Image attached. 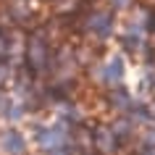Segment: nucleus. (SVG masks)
<instances>
[{"label": "nucleus", "mask_w": 155, "mask_h": 155, "mask_svg": "<svg viewBox=\"0 0 155 155\" xmlns=\"http://www.w3.org/2000/svg\"><path fill=\"white\" fill-rule=\"evenodd\" d=\"M50 45L48 37H45V29H34L29 34V42H26V71L29 74H40L45 68H50Z\"/></svg>", "instance_id": "f257e3e1"}, {"label": "nucleus", "mask_w": 155, "mask_h": 155, "mask_svg": "<svg viewBox=\"0 0 155 155\" xmlns=\"http://www.w3.org/2000/svg\"><path fill=\"white\" fill-rule=\"evenodd\" d=\"M0 150L5 155H24L26 150V139L21 131L16 129H5L3 134H0Z\"/></svg>", "instance_id": "f03ea898"}, {"label": "nucleus", "mask_w": 155, "mask_h": 155, "mask_svg": "<svg viewBox=\"0 0 155 155\" xmlns=\"http://www.w3.org/2000/svg\"><path fill=\"white\" fill-rule=\"evenodd\" d=\"M113 13H108V11H92L90 16H87V29H90L95 37H108L110 29H113Z\"/></svg>", "instance_id": "7ed1b4c3"}, {"label": "nucleus", "mask_w": 155, "mask_h": 155, "mask_svg": "<svg viewBox=\"0 0 155 155\" xmlns=\"http://www.w3.org/2000/svg\"><path fill=\"white\" fill-rule=\"evenodd\" d=\"M103 79H105V84H121L124 79V63H121V58H110L105 63V68H103Z\"/></svg>", "instance_id": "20e7f679"}, {"label": "nucleus", "mask_w": 155, "mask_h": 155, "mask_svg": "<svg viewBox=\"0 0 155 155\" xmlns=\"http://www.w3.org/2000/svg\"><path fill=\"white\" fill-rule=\"evenodd\" d=\"M116 145H118V137L110 129H97L95 131V147H97L100 153H116Z\"/></svg>", "instance_id": "39448f33"}, {"label": "nucleus", "mask_w": 155, "mask_h": 155, "mask_svg": "<svg viewBox=\"0 0 155 155\" xmlns=\"http://www.w3.org/2000/svg\"><path fill=\"white\" fill-rule=\"evenodd\" d=\"M147 29H150V32H155V8L147 11Z\"/></svg>", "instance_id": "423d86ee"}, {"label": "nucleus", "mask_w": 155, "mask_h": 155, "mask_svg": "<svg viewBox=\"0 0 155 155\" xmlns=\"http://www.w3.org/2000/svg\"><path fill=\"white\" fill-rule=\"evenodd\" d=\"M110 5L118 11V8H126V5H129V0H110Z\"/></svg>", "instance_id": "0eeeda50"}]
</instances>
